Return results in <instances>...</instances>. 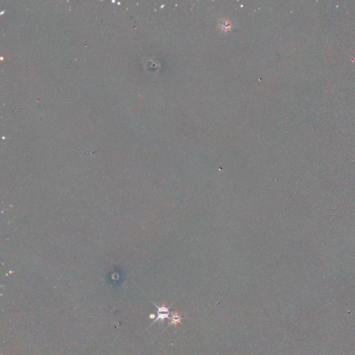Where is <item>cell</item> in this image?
<instances>
[{
    "instance_id": "obj_1",
    "label": "cell",
    "mask_w": 355,
    "mask_h": 355,
    "mask_svg": "<svg viewBox=\"0 0 355 355\" xmlns=\"http://www.w3.org/2000/svg\"><path fill=\"white\" fill-rule=\"evenodd\" d=\"M154 305H155V307L158 308V317L156 318V319L153 321L152 324L156 323L158 320L163 321L164 319H165V318H169V311L168 307H166L164 305H163V306H161V307H158V305H155V304H154Z\"/></svg>"
},
{
    "instance_id": "obj_2",
    "label": "cell",
    "mask_w": 355,
    "mask_h": 355,
    "mask_svg": "<svg viewBox=\"0 0 355 355\" xmlns=\"http://www.w3.org/2000/svg\"><path fill=\"white\" fill-rule=\"evenodd\" d=\"M170 319H171V323H170V324H169V325L174 324L175 326H176V327H177V324L181 323L182 318H181V316L178 313H177V312H175L173 313V314H172V316Z\"/></svg>"
}]
</instances>
